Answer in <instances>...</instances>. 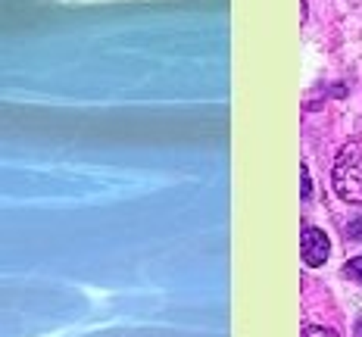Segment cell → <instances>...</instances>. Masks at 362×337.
I'll use <instances>...</instances> for the list:
<instances>
[{
  "label": "cell",
  "instance_id": "1",
  "mask_svg": "<svg viewBox=\"0 0 362 337\" xmlns=\"http://www.w3.org/2000/svg\"><path fill=\"white\" fill-rule=\"evenodd\" d=\"M331 184L346 203H362V141H346L331 166Z\"/></svg>",
  "mask_w": 362,
  "mask_h": 337
},
{
  "label": "cell",
  "instance_id": "2",
  "mask_svg": "<svg viewBox=\"0 0 362 337\" xmlns=\"http://www.w3.org/2000/svg\"><path fill=\"white\" fill-rule=\"evenodd\" d=\"M300 253H303V262L313 268L325 266L328 253H331V244H328V235L322 228H313V225H303V235H300Z\"/></svg>",
  "mask_w": 362,
  "mask_h": 337
},
{
  "label": "cell",
  "instance_id": "3",
  "mask_svg": "<svg viewBox=\"0 0 362 337\" xmlns=\"http://www.w3.org/2000/svg\"><path fill=\"white\" fill-rule=\"evenodd\" d=\"M344 275H346L350 281H359V284H362V256L346 262V266H344Z\"/></svg>",
  "mask_w": 362,
  "mask_h": 337
},
{
  "label": "cell",
  "instance_id": "4",
  "mask_svg": "<svg viewBox=\"0 0 362 337\" xmlns=\"http://www.w3.org/2000/svg\"><path fill=\"white\" fill-rule=\"evenodd\" d=\"M346 237L350 241H362V215H356V219L346 225Z\"/></svg>",
  "mask_w": 362,
  "mask_h": 337
},
{
  "label": "cell",
  "instance_id": "5",
  "mask_svg": "<svg viewBox=\"0 0 362 337\" xmlns=\"http://www.w3.org/2000/svg\"><path fill=\"white\" fill-rule=\"evenodd\" d=\"M303 337H337L331 328H319V325H309L303 328Z\"/></svg>",
  "mask_w": 362,
  "mask_h": 337
},
{
  "label": "cell",
  "instance_id": "6",
  "mask_svg": "<svg viewBox=\"0 0 362 337\" xmlns=\"http://www.w3.org/2000/svg\"><path fill=\"white\" fill-rule=\"evenodd\" d=\"M300 178H303V191H300V194H303V200H309V197H313V178H309L306 166H300Z\"/></svg>",
  "mask_w": 362,
  "mask_h": 337
},
{
  "label": "cell",
  "instance_id": "7",
  "mask_svg": "<svg viewBox=\"0 0 362 337\" xmlns=\"http://www.w3.org/2000/svg\"><path fill=\"white\" fill-rule=\"evenodd\" d=\"M353 337H362V319L356 321V334H353Z\"/></svg>",
  "mask_w": 362,
  "mask_h": 337
}]
</instances>
